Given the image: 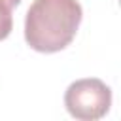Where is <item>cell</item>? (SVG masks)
Wrapping results in <instances>:
<instances>
[{
	"label": "cell",
	"mask_w": 121,
	"mask_h": 121,
	"mask_svg": "<svg viewBox=\"0 0 121 121\" xmlns=\"http://www.w3.org/2000/svg\"><path fill=\"white\" fill-rule=\"evenodd\" d=\"M4 2H6V4L9 6V8H15V6H17V4L21 2V0H4Z\"/></svg>",
	"instance_id": "cell-4"
},
{
	"label": "cell",
	"mask_w": 121,
	"mask_h": 121,
	"mask_svg": "<svg viewBox=\"0 0 121 121\" xmlns=\"http://www.w3.org/2000/svg\"><path fill=\"white\" fill-rule=\"evenodd\" d=\"M78 0H34L25 17V40L40 53H57L70 45L79 23Z\"/></svg>",
	"instance_id": "cell-1"
},
{
	"label": "cell",
	"mask_w": 121,
	"mask_h": 121,
	"mask_svg": "<svg viewBox=\"0 0 121 121\" xmlns=\"http://www.w3.org/2000/svg\"><path fill=\"white\" fill-rule=\"evenodd\" d=\"M64 106L72 117L81 121H95L108 113L112 106V91L96 78L78 79L66 89Z\"/></svg>",
	"instance_id": "cell-2"
},
{
	"label": "cell",
	"mask_w": 121,
	"mask_h": 121,
	"mask_svg": "<svg viewBox=\"0 0 121 121\" xmlns=\"http://www.w3.org/2000/svg\"><path fill=\"white\" fill-rule=\"evenodd\" d=\"M11 26H13V19H11V8L0 0V40L8 38L9 32H11Z\"/></svg>",
	"instance_id": "cell-3"
}]
</instances>
